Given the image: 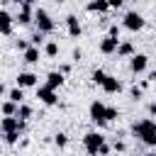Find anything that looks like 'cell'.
<instances>
[{
	"mask_svg": "<svg viewBox=\"0 0 156 156\" xmlns=\"http://www.w3.org/2000/svg\"><path fill=\"white\" fill-rule=\"evenodd\" d=\"M134 134H136L144 144L156 146V122H154V119H141V122H136V124H134Z\"/></svg>",
	"mask_w": 156,
	"mask_h": 156,
	"instance_id": "obj_1",
	"label": "cell"
},
{
	"mask_svg": "<svg viewBox=\"0 0 156 156\" xmlns=\"http://www.w3.org/2000/svg\"><path fill=\"white\" fill-rule=\"evenodd\" d=\"M90 119H93L98 127H105V124L110 122V119H107V105H102V102L95 100V102L90 105Z\"/></svg>",
	"mask_w": 156,
	"mask_h": 156,
	"instance_id": "obj_2",
	"label": "cell"
},
{
	"mask_svg": "<svg viewBox=\"0 0 156 156\" xmlns=\"http://www.w3.org/2000/svg\"><path fill=\"white\" fill-rule=\"evenodd\" d=\"M102 144H105V136H102V134H98V132H88V134L83 136V146H85V151H88V154H98Z\"/></svg>",
	"mask_w": 156,
	"mask_h": 156,
	"instance_id": "obj_3",
	"label": "cell"
},
{
	"mask_svg": "<svg viewBox=\"0 0 156 156\" xmlns=\"http://www.w3.org/2000/svg\"><path fill=\"white\" fill-rule=\"evenodd\" d=\"M34 22H37L39 32H44V34L54 29V20H51V17H49V12H46V10H41V7L34 12Z\"/></svg>",
	"mask_w": 156,
	"mask_h": 156,
	"instance_id": "obj_4",
	"label": "cell"
},
{
	"mask_svg": "<svg viewBox=\"0 0 156 156\" xmlns=\"http://www.w3.org/2000/svg\"><path fill=\"white\" fill-rule=\"evenodd\" d=\"M124 27H127L129 32H139V29L144 27V17H141L139 12H134V10H132V12H127V15H124Z\"/></svg>",
	"mask_w": 156,
	"mask_h": 156,
	"instance_id": "obj_5",
	"label": "cell"
},
{
	"mask_svg": "<svg viewBox=\"0 0 156 156\" xmlns=\"http://www.w3.org/2000/svg\"><path fill=\"white\" fill-rule=\"evenodd\" d=\"M37 98H39L44 105H56V102H58V98H56V90H54V88H49V85H41V88H37Z\"/></svg>",
	"mask_w": 156,
	"mask_h": 156,
	"instance_id": "obj_6",
	"label": "cell"
},
{
	"mask_svg": "<svg viewBox=\"0 0 156 156\" xmlns=\"http://www.w3.org/2000/svg\"><path fill=\"white\" fill-rule=\"evenodd\" d=\"M37 78H39V76H34L32 71H22L15 80H17L20 88H32V85H37Z\"/></svg>",
	"mask_w": 156,
	"mask_h": 156,
	"instance_id": "obj_7",
	"label": "cell"
},
{
	"mask_svg": "<svg viewBox=\"0 0 156 156\" xmlns=\"http://www.w3.org/2000/svg\"><path fill=\"white\" fill-rule=\"evenodd\" d=\"M117 46H119V39H117V37H110V34L100 41V51H102V54H115Z\"/></svg>",
	"mask_w": 156,
	"mask_h": 156,
	"instance_id": "obj_8",
	"label": "cell"
},
{
	"mask_svg": "<svg viewBox=\"0 0 156 156\" xmlns=\"http://www.w3.org/2000/svg\"><path fill=\"white\" fill-rule=\"evenodd\" d=\"M66 29H68V34L71 37H80V22H78V17L76 15H66Z\"/></svg>",
	"mask_w": 156,
	"mask_h": 156,
	"instance_id": "obj_9",
	"label": "cell"
},
{
	"mask_svg": "<svg viewBox=\"0 0 156 156\" xmlns=\"http://www.w3.org/2000/svg\"><path fill=\"white\" fill-rule=\"evenodd\" d=\"M146 63H149V56H144V54H132V71H134V73L146 71Z\"/></svg>",
	"mask_w": 156,
	"mask_h": 156,
	"instance_id": "obj_10",
	"label": "cell"
},
{
	"mask_svg": "<svg viewBox=\"0 0 156 156\" xmlns=\"http://www.w3.org/2000/svg\"><path fill=\"white\" fill-rule=\"evenodd\" d=\"M63 76H66V73H61V71H51V73L46 76V85H49V88H54V90H56V88H61V85H63V80H66Z\"/></svg>",
	"mask_w": 156,
	"mask_h": 156,
	"instance_id": "obj_11",
	"label": "cell"
},
{
	"mask_svg": "<svg viewBox=\"0 0 156 156\" xmlns=\"http://www.w3.org/2000/svg\"><path fill=\"white\" fill-rule=\"evenodd\" d=\"M102 90H105V93H119V90H122V83H119L115 76H105V80H102Z\"/></svg>",
	"mask_w": 156,
	"mask_h": 156,
	"instance_id": "obj_12",
	"label": "cell"
},
{
	"mask_svg": "<svg viewBox=\"0 0 156 156\" xmlns=\"http://www.w3.org/2000/svg\"><path fill=\"white\" fill-rule=\"evenodd\" d=\"M12 32V15L0 10V34H10Z\"/></svg>",
	"mask_w": 156,
	"mask_h": 156,
	"instance_id": "obj_13",
	"label": "cell"
},
{
	"mask_svg": "<svg viewBox=\"0 0 156 156\" xmlns=\"http://www.w3.org/2000/svg\"><path fill=\"white\" fill-rule=\"evenodd\" d=\"M107 10H110V2H107V0H90V2H88V12L102 15V12H107Z\"/></svg>",
	"mask_w": 156,
	"mask_h": 156,
	"instance_id": "obj_14",
	"label": "cell"
},
{
	"mask_svg": "<svg viewBox=\"0 0 156 156\" xmlns=\"http://www.w3.org/2000/svg\"><path fill=\"white\" fill-rule=\"evenodd\" d=\"M24 61H27V63H37V61H39V49H37L34 44L24 49Z\"/></svg>",
	"mask_w": 156,
	"mask_h": 156,
	"instance_id": "obj_15",
	"label": "cell"
},
{
	"mask_svg": "<svg viewBox=\"0 0 156 156\" xmlns=\"http://www.w3.org/2000/svg\"><path fill=\"white\" fill-rule=\"evenodd\" d=\"M15 22H20V24H29V22H32V12H29V7H27V5H22L20 15L15 17Z\"/></svg>",
	"mask_w": 156,
	"mask_h": 156,
	"instance_id": "obj_16",
	"label": "cell"
},
{
	"mask_svg": "<svg viewBox=\"0 0 156 156\" xmlns=\"http://www.w3.org/2000/svg\"><path fill=\"white\" fill-rule=\"evenodd\" d=\"M17 107H20V102L7 100V102H2V105H0V112H2V115H17Z\"/></svg>",
	"mask_w": 156,
	"mask_h": 156,
	"instance_id": "obj_17",
	"label": "cell"
},
{
	"mask_svg": "<svg viewBox=\"0 0 156 156\" xmlns=\"http://www.w3.org/2000/svg\"><path fill=\"white\" fill-rule=\"evenodd\" d=\"M117 54H119V56H132V54H134V46H132L129 41H119Z\"/></svg>",
	"mask_w": 156,
	"mask_h": 156,
	"instance_id": "obj_18",
	"label": "cell"
},
{
	"mask_svg": "<svg viewBox=\"0 0 156 156\" xmlns=\"http://www.w3.org/2000/svg\"><path fill=\"white\" fill-rule=\"evenodd\" d=\"M7 98H10V100H15V102H22V100H24V93H22V88L17 85V88H12V90L7 93Z\"/></svg>",
	"mask_w": 156,
	"mask_h": 156,
	"instance_id": "obj_19",
	"label": "cell"
},
{
	"mask_svg": "<svg viewBox=\"0 0 156 156\" xmlns=\"http://www.w3.org/2000/svg\"><path fill=\"white\" fill-rule=\"evenodd\" d=\"M17 117H20V119H29V117H32V107L20 102V107H17Z\"/></svg>",
	"mask_w": 156,
	"mask_h": 156,
	"instance_id": "obj_20",
	"label": "cell"
},
{
	"mask_svg": "<svg viewBox=\"0 0 156 156\" xmlns=\"http://www.w3.org/2000/svg\"><path fill=\"white\" fill-rule=\"evenodd\" d=\"M44 51H46L49 58H54V56H58V44H56V41H49V44L44 46Z\"/></svg>",
	"mask_w": 156,
	"mask_h": 156,
	"instance_id": "obj_21",
	"label": "cell"
},
{
	"mask_svg": "<svg viewBox=\"0 0 156 156\" xmlns=\"http://www.w3.org/2000/svg\"><path fill=\"white\" fill-rule=\"evenodd\" d=\"M105 76H107L105 71H100V68H95V71H93V76H90V80H93L95 85H102V80H105Z\"/></svg>",
	"mask_w": 156,
	"mask_h": 156,
	"instance_id": "obj_22",
	"label": "cell"
},
{
	"mask_svg": "<svg viewBox=\"0 0 156 156\" xmlns=\"http://www.w3.org/2000/svg\"><path fill=\"white\" fill-rule=\"evenodd\" d=\"M20 139V129H12V132H5V141L7 144H15Z\"/></svg>",
	"mask_w": 156,
	"mask_h": 156,
	"instance_id": "obj_23",
	"label": "cell"
},
{
	"mask_svg": "<svg viewBox=\"0 0 156 156\" xmlns=\"http://www.w3.org/2000/svg\"><path fill=\"white\" fill-rule=\"evenodd\" d=\"M54 141H56V146H66V141H68V136H66L63 132H58V134L54 136Z\"/></svg>",
	"mask_w": 156,
	"mask_h": 156,
	"instance_id": "obj_24",
	"label": "cell"
},
{
	"mask_svg": "<svg viewBox=\"0 0 156 156\" xmlns=\"http://www.w3.org/2000/svg\"><path fill=\"white\" fill-rule=\"evenodd\" d=\"M29 41H32L34 46H39V44L44 41V32H37V34H32V39H29Z\"/></svg>",
	"mask_w": 156,
	"mask_h": 156,
	"instance_id": "obj_25",
	"label": "cell"
},
{
	"mask_svg": "<svg viewBox=\"0 0 156 156\" xmlns=\"http://www.w3.org/2000/svg\"><path fill=\"white\" fill-rule=\"evenodd\" d=\"M107 34H110V37H117V39H119V27H117V24H112Z\"/></svg>",
	"mask_w": 156,
	"mask_h": 156,
	"instance_id": "obj_26",
	"label": "cell"
},
{
	"mask_svg": "<svg viewBox=\"0 0 156 156\" xmlns=\"http://www.w3.org/2000/svg\"><path fill=\"white\" fill-rule=\"evenodd\" d=\"M141 98V88H132V100H139Z\"/></svg>",
	"mask_w": 156,
	"mask_h": 156,
	"instance_id": "obj_27",
	"label": "cell"
},
{
	"mask_svg": "<svg viewBox=\"0 0 156 156\" xmlns=\"http://www.w3.org/2000/svg\"><path fill=\"white\" fill-rule=\"evenodd\" d=\"M107 119H117V110L115 107H107Z\"/></svg>",
	"mask_w": 156,
	"mask_h": 156,
	"instance_id": "obj_28",
	"label": "cell"
},
{
	"mask_svg": "<svg viewBox=\"0 0 156 156\" xmlns=\"http://www.w3.org/2000/svg\"><path fill=\"white\" fill-rule=\"evenodd\" d=\"M107 2H110V7H122L124 0H107Z\"/></svg>",
	"mask_w": 156,
	"mask_h": 156,
	"instance_id": "obj_29",
	"label": "cell"
},
{
	"mask_svg": "<svg viewBox=\"0 0 156 156\" xmlns=\"http://www.w3.org/2000/svg\"><path fill=\"white\" fill-rule=\"evenodd\" d=\"M80 56H83V51H80V49H73V61H78Z\"/></svg>",
	"mask_w": 156,
	"mask_h": 156,
	"instance_id": "obj_30",
	"label": "cell"
},
{
	"mask_svg": "<svg viewBox=\"0 0 156 156\" xmlns=\"http://www.w3.org/2000/svg\"><path fill=\"white\" fill-rule=\"evenodd\" d=\"M110 151H112V149H110V146H107V144H102V146H100V151H98V154H110Z\"/></svg>",
	"mask_w": 156,
	"mask_h": 156,
	"instance_id": "obj_31",
	"label": "cell"
},
{
	"mask_svg": "<svg viewBox=\"0 0 156 156\" xmlns=\"http://www.w3.org/2000/svg\"><path fill=\"white\" fill-rule=\"evenodd\" d=\"M27 46H29V44H27V41H17V49H20V51H24V49H27Z\"/></svg>",
	"mask_w": 156,
	"mask_h": 156,
	"instance_id": "obj_32",
	"label": "cell"
},
{
	"mask_svg": "<svg viewBox=\"0 0 156 156\" xmlns=\"http://www.w3.org/2000/svg\"><path fill=\"white\" fill-rule=\"evenodd\" d=\"M149 112H151V115H156V102H151V105H149Z\"/></svg>",
	"mask_w": 156,
	"mask_h": 156,
	"instance_id": "obj_33",
	"label": "cell"
},
{
	"mask_svg": "<svg viewBox=\"0 0 156 156\" xmlns=\"http://www.w3.org/2000/svg\"><path fill=\"white\" fill-rule=\"evenodd\" d=\"M2 95H5V85L0 83V98H2Z\"/></svg>",
	"mask_w": 156,
	"mask_h": 156,
	"instance_id": "obj_34",
	"label": "cell"
},
{
	"mask_svg": "<svg viewBox=\"0 0 156 156\" xmlns=\"http://www.w3.org/2000/svg\"><path fill=\"white\" fill-rule=\"evenodd\" d=\"M12 2H15V5H22V2H24V0H12Z\"/></svg>",
	"mask_w": 156,
	"mask_h": 156,
	"instance_id": "obj_35",
	"label": "cell"
},
{
	"mask_svg": "<svg viewBox=\"0 0 156 156\" xmlns=\"http://www.w3.org/2000/svg\"><path fill=\"white\" fill-rule=\"evenodd\" d=\"M0 136H5V132H2V127H0Z\"/></svg>",
	"mask_w": 156,
	"mask_h": 156,
	"instance_id": "obj_36",
	"label": "cell"
},
{
	"mask_svg": "<svg viewBox=\"0 0 156 156\" xmlns=\"http://www.w3.org/2000/svg\"><path fill=\"white\" fill-rule=\"evenodd\" d=\"M56 2H66V0H56Z\"/></svg>",
	"mask_w": 156,
	"mask_h": 156,
	"instance_id": "obj_37",
	"label": "cell"
},
{
	"mask_svg": "<svg viewBox=\"0 0 156 156\" xmlns=\"http://www.w3.org/2000/svg\"><path fill=\"white\" fill-rule=\"evenodd\" d=\"M0 2H7V0H0Z\"/></svg>",
	"mask_w": 156,
	"mask_h": 156,
	"instance_id": "obj_38",
	"label": "cell"
}]
</instances>
